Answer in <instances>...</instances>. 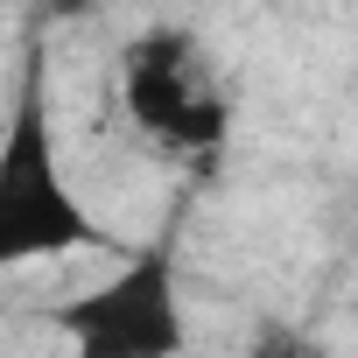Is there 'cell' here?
Masks as SVG:
<instances>
[{
  "label": "cell",
  "instance_id": "obj_1",
  "mask_svg": "<svg viewBox=\"0 0 358 358\" xmlns=\"http://www.w3.org/2000/svg\"><path fill=\"white\" fill-rule=\"evenodd\" d=\"M64 253H120V239L64 183L50 106H43V64L29 57L8 134H0V274L29 260H64Z\"/></svg>",
  "mask_w": 358,
  "mask_h": 358
},
{
  "label": "cell",
  "instance_id": "obj_2",
  "mask_svg": "<svg viewBox=\"0 0 358 358\" xmlns=\"http://www.w3.org/2000/svg\"><path fill=\"white\" fill-rule=\"evenodd\" d=\"M50 330L71 344V358H183L190 351V316L176 288V253L169 246H134L106 281L50 309Z\"/></svg>",
  "mask_w": 358,
  "mask_h": 358
},
{
  "label": "cell",
  "instance_id": "obj_3",
  "mask_svg": "<svg viewBox=\"0 0 358 358\" xmlns=\"http://www.w3.org/2000/svg\"><path fill=\"white\" fill-rule=\"evenodd\" d=\"M127 113L169 148H218L225 134V99L197 78V50L176 29H155L127 50Z\"/></svg>",
  "mask_w": 358,
  "mask_h": 358
},
{
  "label": "cell",
  "instance_id": "obj_4",
  "mask_svg": "<svg viewBox=\"0 0 358 358\" xmlns=\"http://www.w3.org/2000/svg\"><path fill=\"white\" fill-rule=\"evenodd\" d=\"M246 358H330L316 337H302V330H288V323H267L260 337H253V351Z\"/></svg>",
  "mask_w": 358,
  "mask_h": 358
}]
</instances>
